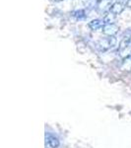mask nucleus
<instances>
[{
  "label": "nucleus",
  "instance_id": "obj_6",
  "mask_svg": "<svg viewBox=\"0 0 131 148\" xmlns=\"http://www.w3.org/2000/svg\"><path fill=\"white\" fill-rule=\"evenodd\" d=\"M70 16L74 18L77 21H82L87 18V12L85 9H77V10H73L70 12Z\"/></svg>",
  "mask_w": 131,
  "mask_h": 148
},
{
  "label": "nucleus",
  "instance_id": "obj_8",
  "mask_svg": "<svg viewBox=\"0 0 131 148\" xmlns=\"http://www.w3.org/2000/svg\"><path fill=\"white\" fill-rule=\"evenodd\" d=\"M116 17L117 16H115L114 14L111 13V12H108V13H106V15L104 16V20L106 24H115V21H116Z\"/></svg>",
  "mask_w": 131,
  "mask_h": 148
},
{
  "label": "nucleus",
  "instance_id": "obj_9",
  "mask_svg": "<svg viewBox=\"0 0 131 148\" xmlns=\"http://www.w3.org/2000/svg\"><path fill=\"white\" fill-rule=\"evenodd\" d=\"M125 5H126L127 8L131 9V0H127V1H126V3H125Z\"/></svg>",
  "mask_w": 131,
  "mask_h": 148
},
{
  "label": "nucleus",
  "instance_id": "obj_4",
  "mask_svg": "<svg viewBox=\"0 0 131 148\" xmlns=\"http://www.w3.org/2000/svg\"><path fill=\"white\" fill-rule=\"evenodd\" d=\"M106 26V22L104 19H93L88 23V27L91 29L92 31H99L103 30V28Z\"/></svg>",
  "mask_w": 131,
  "mask_h": 148
},
{
  "label": "nucleus",
  "instance_id": "obj_10",
  "mask_svg": "<svg viewBox=\"0 0 131 148\" xmlns=\"http://www.w3.org/2000/svg\"><path fill=\"white\" fill-rule=\"evenodd\" d=\"M52 1H53V2H56V3H57V2H61V1H64V0H52Z\"/></svg>",
  "mask_w": 131,
  "mask_h": 148
},
{
  "label": "nucleus",
  "instance_id": "obj_5",
  "mask_svg": "<svg viewBox=\"0 0 131 148\" xmlns=\"http://www.w3.org/2000/svg\"><path fill=\"white\" fill-rule=\"evenodd\" d=\"M125 7H126L125 4L121 3V2H113V5H111V10H109V12L114 14L115 16H118V15H120L123 11H124Z\"/></svg>",
  "mask_w": 131,
  "mask_h": 148
},
{
  "label": "nucleus",
  "instance_id": "obj_2",
  "mask_svg": "<svg viewBox=\"0 0 131 148\" xmlns=\"http://www.w3.org/2000/svg\"><path fill=\"white\" fill-rule=\"evenodd\" d=\"M113 5V0H97L96 1V11L99 14L106 15L111 10V7Z\"/></svg>",
  "mask_w": 131,
  "mask_h": 148
},
{
  "label": "nucleus",
  "instance_id": "obj_1",
  "mask_svg": "<svg viewBox=\"0 0 131 148\" xmlns=\"http://www.w3.org/2000/svg\"><path fill=\"white\" fill-rule=\"evenodd\" d=\"M116 44V39L115 37H106L104 39H102L98 42L97 46L100 49V51H106L108 49H113Z\"/></svg>",
  "mask_w": 131,
  "mask_h": 148
},
{
  "label": "nucleus",
  "instance_id": "obj_11",
  "mask_svg": "<svg viewBox=\"0 0 131 148\" xmlns=\"http://www.w3.org/2000/svg\"><path fill=\"white\" fill-rule=\"evenodd\" d=\"M128 58H129V59H131V56H129V57H128Z\"/></svg>",
  "mask_w": 131,
  "mask_h": 148
},
{
  "label": "nucleus",
  "instance_id": "obj_7",
  "mask_svg": "<svg viewBox=\"0 0 131 148\" xmlns=\"http://www.w3.org/2000/svg\"><path fill=\"white\" fill-rule=\"evenodd\" d=\"M46 139L47 142H48V145L51 148H57L59 146V144H60L59 139L56 136H54V135H48V136H46Z\"/></svg>",
  "mask_w": 131,
  "mask_h": 148
},
{
  "label": "nucleus",
  "instance_id": "obj_12",
  "mask_svg": "<svg viewBox=\"0 0 131 148\" xmlns=\"http://www.w3.org/2000/svg\"><path fill=\"white\" fill-rule=\"evenodd\" d=\"M126 1H127V0H126Z\"/></svg>",
  "mask_w": 131,
  "mask_h": 148
},
{
  "label": "nucleus",
  "instance_id": "obj_3",
  "mask_svg": "<svg viewBox=\"0 0 131 148\" xmlns=\"http://www.w3.org/2000/svg\"><path fill=\"white\" fill-rule=\"evenodd\" d=\"M102 32L106 37H115V35L119 32V27L116 24H106Z\"/></svg>",
  "mask_w": 131,
  "mask_h": 148
}]
</instances>
